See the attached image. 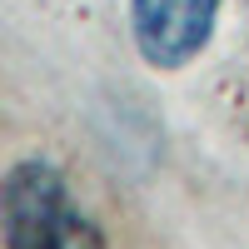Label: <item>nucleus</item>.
Segmentation results:
<instances>
[{
  "label": "nucleus",
  "instance_id": "obj_1",
  "mask_svg": "<svg viewBox=\"0 0 249 249\" xmlns=\"http://www.w3.org/2000/svg\"><path fill=\"white\" fill-rule=\"evenodd\" d=\"M5 249H105V239L95 219L70 204L55 164L20 160L5 175Z\"/></svg>",
  "mask_w": 249,
  "mask_h": 249
},
{
  "label": "nucleus",
  "instance_id": "obj_2",
  "mask_svg": "<svg viewBox=\"0 0 249 249\" xmlns=\"http://www.w3.org/2000/svg\"><path fill=\"white\" fill-rule=\"evenodd\" d=\"M219 0H130V30L155 70H179L214 35Z\"/></svg>",
  "mask_w": 249,
  "mask_h": 249
}]
</instances>
